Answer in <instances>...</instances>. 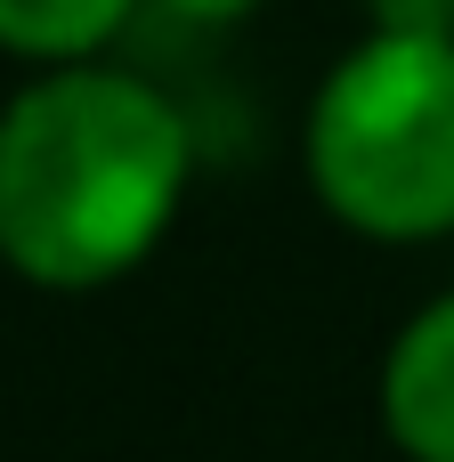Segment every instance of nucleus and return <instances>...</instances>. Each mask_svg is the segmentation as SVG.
<instances>
[{"mask_svg":"<svg viewBox=\"0 0 454 462\" xmlns=\"http://www.w3.org/2000/svg\"><path fill=\"white\" fill-rule=\"evenodd\" d=\"M195 179L187 114L97 57L0 106V260L41 292H106L171 236Z\"/></svg>","mask_w":454,"mask_h":462,"instance_id":"f257e3e1","label":"nucleus"},{"mask_svg":"<svg viewBox=\"0 0 454 462\" xmlns=\"http://www.w3.org/2000/svg\"><path fill=\"white\" fill-rule=\"evenodd\" d=\"M138 0H0V49L24 65H73L106 57Z\"/></svg>","mask_w":454,"mask_h":462,"instance_id":"20e7f679","label":"nucleus"},{"mask_svg":"<svg viewBox=\"0 0 454 462\" xmlns=\"http://www.w3.org/2000/svg\"><path fill=\"white\" fill-rule=\"evenodd\" d=\"M154 8H171V16H187V24H236V16H252L260 0H154Z\"/></svg>","mask_w":454,"mask_h":462,"instance_id":"423d86ee","label":"nucleus"},{"mask_svg":"<svg viewBox=\"0 0 454 462\" xmlns=\"http://www.w3.org/2000/svg\"><path fill=\"white\" fill-rule=\"evenodd\" d=\"M374 32H454V0H366Z\"/></svg>","mask_w":454,"mask_h":462,"instance_id":"39448f33","label":"nucleus"},{"mask_svg":"<svg viewBox=\"0 0 454 462\" xmlns=\"http://www.w3.org/2000/svg\"><path fill=\"white\" fill-rule=\"evenodd\" d=\"M309 195L366 244L454 236V32H374L301 122Z\"/></svg>","mask_w":454,"mask_h":462,"instance_id":"f03ea898","label":"nucleus"},{"mask_svg":"<svg viewBox=\"0 0 454 462\" xmlns=\"http://www.w3.org/2000/svg\"><path fill=\"white\" fill-rule=\"evenodd\" d=\"M382 439L406 462H454V292L414 309L382 357Z\"/></svg>","mask_w":454,"mask_h":462,"instance_id":"7ed1b4c3","label":"nucleus"}]
</instances>
